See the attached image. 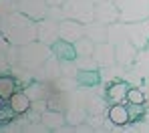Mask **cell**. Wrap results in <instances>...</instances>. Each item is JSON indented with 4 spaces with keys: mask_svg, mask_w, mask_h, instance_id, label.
Instances as JSON below:
<instances>
[{
    "mask_svg": "<svg viewBox=\"0 0 149 133\" xmlns=\"http://www.w3.org/2000/svg\"><path fill=\"white\" fill-rule=\"evenodd\" d=\"M145 53H147V56H149V45H147V47H145Z\"/></svg>",
    "mask_w": 149,
    "mask_h": 133,
    "instance_id": "33",
    "label": "cell"
},
{
    "mask_svg": "<svg viewBox=\"0 0 149 133\" xmlns=\"http://www.w3.org/2000/svg\"><path fill=\"white\" fill-rule=\"evenodd\" d=\"M0 32L10 45L22 47L26 42L36 40V22L20 10H14L0 18Z\"/></svg>",
    "mask_w": 149,
    "mask_h": 133,
    "instance_id": "1",
    "label": "cell"
},
{
    "mask_svg": "<svg viewBox=\"0 0 149 133\" xmlns=\"http://www.w3.org/2000/svg\"><path fill=\"white\" fill-rule=\"evenodd\" d=\"M58 38H61V34H58V20H52V18L47 16V18L36 22V40H40L42 45L52 47Z\"/></svg>",
    "mask_w": 149,
    "mask_h": 133,
    "instance_id": "5",
    "label": "cell"
},
{
    "mask_svg": "<svg viewBox=\"0 0 149 133\" xmlns=\"http://www.w3.org/2000/svg\"><path fill=\"white\" fill-rule=\"evenodd\" d=\"M123 22H139L149 18V0H115Z\"/></svg>",
    "mask_w": 149,
    "mask_h": 133,
    "instance_id": "4",
    "label": "cell"
},
{
    "mask_svg": "<svg viewBox=\"0 0 149 133\" xmlns=\"http://www.w3.org/2000/svg\"><path fill=\"white\" fill-rule=\"evenodd\" d=\"M61 75H63V71H61V58H56L54 54L49 56V58L45 61V65L34 71V79L50 83V85H52L54 81L61 79Z\"/></svg>",
    "mask_w": 149,
    "mask_h": 133,
    "instance_id": "7",
    "label": "cell"
},
{
    "mask_svg": "<svg viewBox=\"0 0 149 133\" xmlns=\"http://www.w3.org/2000/svg\"><path fill=\"white\" fill-rule=\"evenodd\" d=\"M127 103L129 105H145L147 103V95L139 85H131L127 91Z\"/></svg>",
    "mask_w": 149,
    "mask_h": 133,
    "instance_id": "22",
    "label": "cell"
},
{
    "mask_svg": "<svg viewBox=\"0 0 149 133\" xmlns=\"http://www.w3.org/2000/svg\"><path fill=\"white\" fill-rule=\"evenodd\" d=\"M61 71H63V75H67V77H77L79 67H77L74 58L73 61H61Z\"/></svg>",
    "mask_w": 149,
    "mask_h": 133,
    "instance_id": "26",
    "label": "cell"
},
{
    "mask_svg": "<svg viewBox=\"0 0 149 133\" xmlns=\"http://www.w3.org/2000/svg\"><path fill=\"white\" fill-rule=\"evenodd\" d=\"M115 54H117V63L121 67H131L135 61H137V54H139V49L129 40L125 38L121 42L115 45Z\"/></svg>",
    "mask_w": 149,
    "mask_h": 133,
    "instance_id": "11",
    "label": "cell"
},
{
    "mask_svg": "<svg viewBox=\"0 0 149 133\" xmlns=\"http://www.w3.org/2000/svg\"><path fill=\"white\" fill-rule=\"evenodd\" d=\"M74 63H77L79 71H97V69H101L99 63H97L93 56H77Z\"/></svg>",
    "mask_w": 149,
    "mask_h": 133,
    "instance_id": "25",
    "label": "cell"
},
{
    "mask_svg": "<svg viewBox=\"0 0 149 133\" xmlns=\"http://www.w3.org/2000/svg\"><path fill=\"white\" fill-rule=\"evenodd\" d=\"M40 121L47 125L49 131H63V127L67 125L65 111H58V109H47L40 115Z\"/></svg>",
    "mask_w": 149,
    "mask_h": 133,
    "instance_id": "13",
    "label": "cell"
},
{
    "mask_svg": "<svg viewBox=\"0 0 149 133\" xmlns=\"http://www.w3.org/2000/svg\"><path fill=\"white\" fill-rule=\"evenodd\" d=\"M16 2H18V0H16Z\"/></svg>",
    "mask_w": 149,
    "mask_h": 133,
    "instance_id": "35",
    "label": "cell"
},
{
    "mask_svg": "<svg viewBox=\"0 0 149 133\" xmlns=\"http://www.w3.org/2000/svg\"><path fill=\"white\" fill-rule=\"evenodd\" d=\"M50 89H52V85L50 83H45V81H30V83H26L24 85V91L26 95L30 97V101H38V99H47L50 93Z\"/></svg>",
    "mask_w": 149,
    "mask_h": 133,
    "instance_id": "17",
    "label": "cell"
},
{
    "mask_svg": "<svg viewBox=\"0 0 149 133\" xmlns=\"http://www.w3.org/2000/svg\"><path fill=\"white\" fill-rule=\"evenodd\" d=\"M85 36H89L93 42H107L109 40V24L93 20V22L85 24Z\"/></svg>",
    "mask_w": 149,
    "mask_h": 133,
    "instance_id": "15",
    "label": "cell"
},
{
    "mask_svg": "<svg viewBox=\"0 0 149 133\" xmlns=\"http://www.w3.org/2000/svg\"><path fill=\"white\" fill-rule=\"evenodd\" d=\"M107 117H109L115 125H119V127H123L125 123H129V121H131L129 107L123 105V103H111L109 109H107Z\"/></svg>",
    "mask_w": 149,
    "mask_h": 133,
    "instance_id": "19",
    "label": "cell"
},
{
    "mask_svg": "<svg viewBox=\"0 0 149 133\" xmlns=\"http://www.w3.org/2000/svg\"><path fill=\"white\" fill-rule=\"evenodd\" d=\"M16 91V79L12 75H0V97L8 99Z\"/></svg>",
    "mask_w": 149,
    "mask_h": 133,
    "instance_id": "24",
    "label": "cell"
},
{
    "mask_svg": "<svg viewBox=\"0 0 149 133\" xmlns=\"http://www.w3.org/2000/svg\"><path fill=\"white\" fill-rule=\"evenodd\" d=\"M4 105H6V103H4V97H0V111L4 109Z\"/></svg>",
    "mask_w": 149,
    "mask_h": 133,
    "instance_id": "32",
    "label": "cell"
},
{
    "mask_svg": "<svg viewBox=\"0 0 149 133\" xmlns=\"http://www.w3.org/2000/svg\"><path fill=\"white\" fill-rule=\"evenodd\" d=\"M95 89V87H93ZM109 99H107V95H101L97 91H91V95H89V99H87V111H89V115H103V113H107V109H109Z\"/></svg>",
    "mask_w": 149,
    "mask_h": 133,
    "instance_id": "16",
    "label": "cell"
},
{
    "mask_svg": "<svg viewBox=\"0 0 149 133\" xmlns=\"http://www.w3.org/2000/svg\"><path fill=\"white\" fill-rule=\"evenodd\" d=\"M93 58L99 63V67H113L117 65V54H115V45L113 42H97L95 51H93Z\"/></svg>",
    "mask_w": 149,
    "mask_h": 133,
    "instance_id": "12",
    "label": "cell"
},
{
    "mask_svg": "<svg viewBox=\"0 0 149 133\" xmlns=\"http://www.w3.org/2000/svg\"><path fill=\"white\" fill-rule=\"evenodd\" d=\"M14 115H16V113L10 109V105H4V109L0 111V125H4V123H10Z\"/></svg>",
    "mask_w": 149,
    "mask_h": 133,
    "instance_id": "29",
    "label": "cell"
},
{
    "mask_svg": "<svg viewBox=\"0 0 149 133\" xmlns=\"http://www.w3.org/2000/svg\"><path fill=\"white\" fill-rule=\"evenodd\" d=\"M95 45L89 36H83L74 42V51H77V56H93V51H95Z\"/></svg>",
    "mask_w": 149,
    "mask_h": 133,
    "instance_id": "23",
    "label": "cell"
},
{
    "mask_svg": "<svg viewBox=\"0 0 149 133\" xmlns=\"http://www.w3.org/2000/svg\"><path fill=\"white\" fill-rule=\"evenodd\" d=\"M95 20L105 22V24H113L117 20H121V12L117 8V4L113 0H101L95 2Z\"/></svg>",
    "mask_w": 149,
    "mask_h": 133,
    "instance_id": "8",
    "label": "cell"
},
{
    "mask_svg": "<svg viewBox=\"0 0 149 133\" xmlns=\"http://www.w3.org/2000/svg\"><path fill=\"white\" fill-rule=\"evenodd\" d=\"M49 2L47 0H18L16 2V8L26 14L28 18H32L34 22L47 18V12H49Z\"/></svg>",
    "mask_w": 149,
    "mask_h": 133,
    "instance_id": "6",
    "label": "cell"
},
{
    "mask_svg": "<svg viewBox=\"0 0 149 133\" xmlns=\"http://www.w3.org/2000/svg\"><path fill=\"white\" fill-rule=\"evenodd\" d=\"M58 34L63 40H69V42H77L79 38L85 36V24L73 20V18H63L58 22Z\"/></svg>",
    "mask_w": 149,
    "mask_h": 133,
    "instance_id": "10",
    "label": "cell"
},
{
    "mask_svg": "<svg viewBox=\"0 0 149 133\" xmlns=\"http://www.w3.org/2000/svg\"><path fill=\"white\" fill-rule=\"evenodd\" d=\"M0 36H2V32H0Z\"/></svg>",
    "mask_w": 149,
    "mask_h": 133,
    "instance_id": "34",
    "label": "cell"
},
{
    "mask_svg": "<svg viewBox=\"0 0 149 133\" xmlns=\"http://www.w3.org/2000/svg\"><path fill=\"white\" fill-rule=\"evenodd\" d=\"M127 24V36L129 40L137 47V49H145L149 45V26L147 20H139V22H125Z\"/></svg>",
    "mask_w": 149,
    "mask_h": 133,
    "instance_id": "9",
    "label": "cell"
},
{
    "mask_svg": "<svg viewBox=\"0 0 149 133\" xmlns=\"http://www.w3.org/2000/svg\"><path fill=\"white\" fill-rule=\"evenodd\" d=\"M47 16L49 18H52V20H63L65 18V12H63V4L58 6V4H52V6H49V12H47Z\"/></svg>",
    "mask_w": 149,
    "mask_h": 133,
    "instance_id": "27",
    "label": "cell"
},
{
    "mask_svg": "<svg viewBox=\"0 0 149 133\" xmlns=\"http://www.w3.org/2000/svg\"><path fill=\"white\" fill-rule=\"evenodd\" d=\"M8 105H10V109H12L16 115H24V113L30 111L32 101H30V97L26 95V91H14V93L8 97Z\"/></svg>",
    "mask_w": 149,
    "mask_h": 133,
    "instance_id": "18",
    "label": "cell"
},
{
    "mask_svg": "<svg viewBox=\"0 0 149 133\" xmlns=\"http://www.w3.org/2000/svg\"><path fill=\"white\" fill-rule=\"evenodd\" d=\"M30 109H32L34 113H38V115H42V113L49 109V103H47V99H38V101H32Z\"/></svg>",
    "mask_w": 149,
    "mask_h": 133,
    "instance_id": "30",
    "label": "cell"
},
{
    "mask_svg": "<svg viewBox=\"0 0 149 133\" xmlns=\"http://www.w3.org/2000/svg\"><path fill=\"white\" fill-rule=\"evenodd\" d=\"M49 56H52L50 47L42 45L40 40H32V42H26L22 47H18V63L30 71H36L38 67H42Z\"/></svg>",
    "mask_w": 149,
    "mask_h": 133,
    "instance_id": "2",
    "label": "cell"
},
{
    "mask_svg": "<svg viewBox=\"0 0 149 133\" xmlns=\"http://www.w3.org/2000/svg\"><path fill=\"white\" fill-rule=\"evenodd\" d=\"M47 2H49L50 6H52V4H58V6H61V4H65V0H47Z\"/></svg>",
    "mask_w": 149,
    "mask_h": 133,
    "instance_id": "31",
    "label": "cell"
},
{
    "mask_svg": "<svg viewBox=\"0 0 149 133\" xmlns=\"http://www.w3.org/2000/svg\"><path fill=\"white\" fill-rule=\"evenodd\" d=\"M129 83L127 81H113L107 85V99L109 103H127V91H129Z\"/></svg>",
    "mask_w": 149,
    "mask_h": 133,
    "instance_id": "14",
    "label": "cell"
},
{
    "mask_svg": "<svg viewBox=\"0 0 149 133\" xmlns=\"http://www.w3.org/2000/svg\"><path fill=\"white\" fill-rule=\"evenodd\" d=\"M65 18H73L83 24L95 20V0H65L63 4Z\"/></svg>",
    "mask_w": 149,
    "mask_h": 133,
    "instance_id": "3",
    "label": "cell"
},
{
    "mask_svg": "<svg viewBox=\"0 0 149 133\" xmlns=\"http://www.w3.org/2000/svg\"><path fill=\"white\" fill-rule=\"evenodd\" d=\"M77 81L81 87H95L101 83V73L97 71H79L77 73Z\"/></svg>",
    "mask_w": 149,
    "mask_h": 133,
    "instance_id": "21",
    "label": "cell"
},
{
    "mask_svg": "<svg viewBox=\"0 0 149 133\" xmlns=\"http://www.w3.org/2000/svg\"><path fill=\"white\" fill-rule=\"evenodd\" d=\"M16 8V0H0V18L6 16L8 12H14Z\"/></svg>",
    "mask_w": 149,
    "mask_h": 133,
    "instance_id": "28",
    "label": "cell"
},
{
    "mask_svg": "<svg viewBox=\"0 0 149 133\" xmlns=\"http://www.w3.org/2000/svg\"><path fill=\"white\" fill-rule=\"evenodd\" d=\"M50 51H52V54H54L56 58H61V61H73V58H77L74 42L63 40V38H58V40L50 47Z\"/></svg>",
    "mask_w": 149,
    "mask_h": 133,
    "instance_id": "20",
    "label": "cell"
}]
</instances>
